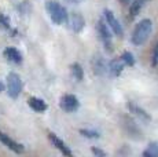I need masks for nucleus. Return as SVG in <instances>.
<instances>
[{
    "instance_id": "20",
    "label": "nucleus",
    "mask_w": 158,
    "mask_h": 157,
    "mask_svg": "<svg viewBox=\"0 0 158 157\" xmlns=\"http://www.w3.org/2000/svg\"><path fill=\"white\" fill-rule=\"evenodd\" d=\"M0 25L4 26V28H8V26H10V21H8V18L6 15H3L2 13H0Z\"/></svg>"
},
{
    "instance_id": "8",
    "label": "nucleus",
    "mask_w": 158,
    "mask_h": 157,
    "mask_svg": "<svg viewBox=\"0 0 158 157\" xmlns=\"http://www.w3.org/2000/svg\"><path fill=\"white\" fill-rule=\"evenodd\" d=\"M84 25H85V21H84V18L80 13H73L69 17V26H70L73 32H81Z\"/></svg>"
},
{
    "instance_id": "11",
    "label": "nucleus",
    "mask_w": 158,
    "mask_h": 157,
    "mask_svg": "<svg viewBox=\"0 0 158 157\" xmlns=\"http://www.w3.org/2000/svg\"><path fill=\"white\" fill-rule=\"evenodd\" d=\"M29 106L32 108L35 112H39V113H41V112H44L45 109H47V105H45V102L43 101V99L40 98H36V96H32V98H29L28 101Z\"/></svg>"
},
{
    "instance_id": "4",
    "label": "nucleus",
    "mask_w": 158,
    "mask_h": 157,
    "mask_svg": "<svg viewBox=\"0 0 158 157\" xmlns=\"http://www.w3.org/2000/svg\"><path fill=\"white\" fill-rule=\"evenodd\" d=\"M105 21H106V23L109 25V28L113 31L117 36H123V26H121V23H120V21L115 18V15L113 13H111L110 10H106L105 11Z\"/></svg>"
},
{
    "instance_id": "9",
    "label": "nucleus",
    "mask_w": 158,
    "mask_h": 157,
    "mask_svg": "<svg viewBox=\"0 0 158 157\" xmlns=\"http://www.w3.org/2000/svg\"><path fill=\"white\" fill-rule=\"evenodd\" d=\"M48 138H50V141L52 142L54 146H55L58 150H60V152H62V155H65V156H70L72 155V152L69 150V147L65 145V142H63L62 139H59L55 134H52V132H51V134L48 135Z\"/></svg>"
},
{
    "instance_id": "12",
    "label": "nucleus",
    "mask_w": 158,
    "mask_h": 157,
    "mask_svg": "<svg viewBox=\"0 0 158 157\" xmlns=\"http://www.w3.org/2000/svg\"><path fill=\"white\" fill-rule=\"evenodd\" d=\"M124 65L125 63L123 62V59L121 58H118V59H113V61L110 62V65L107 66V70L110 72L113 76H118V74L123 72V69H124Z\"/></svg>"
},
{
    "instance_id": "10",
    "label": "nucleus",
    "mask_w": 158,
    "mask_h": 157,
    "mask_svg": "<svg viewBox=\"0 0 158 157\" xmlns=\"http://www.w3.org/2000/svg\"><path fill=\"white\" fill-rule=\"evenodd\" d=\"M4 55L6 58L8 59L10 62H14V63H21L22 62V55L21 53L14 47H8L4 50Z\"/></svg>"
},
{
    "instance_id": "19",
    "label": "nucleus",
    "mask_w": 158,
    "mask_h": 157,
    "mask_svg": "<svg viewBox=\"0 0 158 157\" xmlns=\"http://www.w3.org/2000/svg\"><path fill=\"white\" fill-rule=\"evenodd\" d=\"M80 132L87 138H98L99 137V132L92 131V129H81Z\"/></svg>"
},
{
    "instance_id": "22",
    "label": "nucleus",
    "mask_w": 158,
    "mask_h": 157,
    "mask_svg": "<svg viewBox=\"0 0 158 157\" xmlns=\"http://www.w3.org/2000/svg\"><path fill=\"white\" fill-rule=\"evenodd\" d=\"M92 152L95 153V155H99V156H105V153L101 152V150H98V149H92Z\"/></svg>"
},
{
    "instance_id": "16",
    "label": "nucleus",
    "mask_w": 158,
    "mask_h": 157,
    "mask_svg": "<svg viewBox=\"0 0 158 157\" xmlns=\"http://www.w3.org/2000/svg\"><path fill=\"white\" fill-rule=\"evenodd\" d=\"M72 74H73V77L76 78V80H83V76H84V70H83V68H81L78 63H73L72 65Z\"/></svg>"
},
{
    "instance_id": "21",
    "label": "nucleus",
    "mask_w": 158,
    "mask_h": 157,
    "mask_svg": "<svg viewBox=\"0 0 158 157\" xmlns=\"http://www.w3.org/2000/svg\"><path fill=\"white\" fill-rule=\"evenodd\" d=\"M153 65L154 66L158 65V43H157V46L154 47V51H153Z\"/></svg>"
},
{
    "instance_id": "18",
    "label": "nucleus",
    "mask_w": 158,
    "mask_h": 157,
    "mask_svg": "<svg viewBox=\"0 0 158 157\" xmlns=\"http://www.w3.org/2000/svg\"><path fill=\"white\" fill-rule=\"evenodd\" d=\"M121 59H123V62L125 63V65H129V66H132L133 63H135L133 55L131 53H124L123 55H121Z\"/></svg>"
},
{
    "instance_id": "23",
    "label": "nucleus",
    "mask_w": 158,
    "mask_h": 157,
    "mask_svg": "<svg viewBox=\"0 0 158 157\" xmlns=\"http://www.w3.org/2000/svg\"><path fill=\"white\" fill-rule=\"evenodd\" d=\"M68 2H70V3H78L80 0H68Z\"/></svg>"
},
{
    "instance_id": "7",
    "label": "nucleus",
    "mask_w": 158,
    "mask_h": 157,
    "mask_svg": "<svg viewBox=\"0 0 158 157\" xmlns=\"http://www.w3.org/2000/svg\"><path fill=\"white\" fill-rule=\"evenodd\" d=\"M98 31H99V35H101V39L103 40L106 47L110 48L111 47V36H110V28L109 25L106 23V21L101 19L98 23Z\"/></svg>"
},
{
    "instance_id": "2",
    "label": "nucleus",
    "mask_w": 158,
    "mask_h": 157,
    "mask_svg": "<svg viewBox=\"0 0 158 157\" xmlns=\"http://www.w3.org/2000/svg\"><path fill=\"white\" fill-rule=\"evenodd\" d=\"M151 31H153V22H151L150 19H142L140 22L136 25V28L133 29L132 43L135 44V46H142L148 39Z\"/></svg>"
},
{
    "instance_id": "24",
    "label": "nucleus",
    "mask_w": 158,
    "mask_h": 157,
    "mask_svg": "<svg viewBox=\"0 0 158 157\" xmlns=\"http://www.w3.org/2000/svg\"><path fill=\"white\" fill-rule=\"evenodd\" d=\"M3 88H4V87H3V84H2V83H0V92H2V91H3Z\"/></svg>"
},
{
    "instance_id": "6",
    "label": "nucleus",
    "mask_w": 158,
    "mask_h": 157,
    "mask_svg": "<svg viewBox=\"0 0 158 157\" xmlns=\"http://www.w3.org/2000/svg\"><path fill=\"white\" fill-rule=\"evenodd\" d=\"M0 142H2L4 146H7L10 150H13L15 153H22L23 152V146L18 142H15L14 139H11L8 135H6L4 132L0 131Z\"/></svg>"
},
{
    "instance_id": "3",
    "label": "nucleus",
    "mask_w": 158,
    "mask_h": 157,
    "mask_svg": "<svg viewBox=\"0 0 158 157\" xmlns=\"http://www.w3.org/2000/svg\"><path fill=\"white\" fill-rule=\"evenodd\" d=\"M22 91V80L19 74L11 72L7 76V92L11 98H18Z\"/></svg>"
},
{
    "instance_id": "13",
    "label": "nucleus",
    "mask_w": 158,
    "mask_h": 157,
    "mask_svg": "<svg viewBox=\"0 0 158 157\" xmlns=\"http://www.w3.org/2000/svg\"><path fill=\"white\" fill-rule=\"evenodd\" d=\"M148 0H133L132 3H131V7H129V14L131 17H136L139 13L142 11V8L146 6V3H147Z\"/></svg>"
},
{
    "instance_id": "1",
    "label": "nucleus",
    "mask_w": 158,
    "mask_h": 157,
    "mask_svg": "<svg viewBox=\"0 0 158 157\" xmlns=\"http://www.w3.org/2000/svg\"><path fill=\"white\" fill-rule=\"evenodd\" d=\"M45 10H47L50 18L52 19V22L56 25H62L68 21V11L56 0H48L45 3Z\"/></svg>"
},
{
    "instance_id": "17",
    "label": "nucleus",
    "mask_w": 158,
    "mask_h": 157,
    "mask_svg": "<svg viewBox=\"0 0 158 157\" xmlns=\"http://www.w3.org/2000/svg\"><path fill=\"white\" fill-rule=\"evenodd\" d=\"M144 157H158V145H150L147 149L143 152Z\"/></svg>"
},
{
    "instance_id": "15",
    "label": "nucleus",
    "mask_w": 158,
    "mask_h": 157,
    "mask_svg": "<svg viewBox=\"0 0 158 157\" xmlns=\"http://www.w3.org/2000/svg\"><path fill=\"white\" fill-rule=\"evenodd\" d=\"M106 70H107V66H106V63L103 62V59L101 58V57H98V58L94 59V72H95L96 74L102 76V74L106 73Z\"/></svg>"
},
{
    "instance_id": "14",
    "label": "nucleus",
    "mask_w": 158,
    "mask_h": 157,
    "mask_svg": "<svg viewBox=\"0 0 158 157\" xmlns=\"http://www.w3.org/2000/svg\"><path fill=\"white\" fill-rule=\"evenodd\" d=\"M128 108L131 109V112H132V113H135L136 116L139 117V119L144 120V121H148V120H150V116L146 113V110H143L142 108H139L138 105H135V104H132V102H131V104L128 105Z\"/></svg>"
},
{
    "instance_id": "5",
    "label": "nucleus",
    "mask_w": 158,
    "mask_h": 157,
    "mask_svg": "<svg viewBox=\"0 0 158 157\" xmlns=\"http://www.w3.org/2000/svg\"><path fill=\"white\" fill-rule=\"evenodd\" d=\"M59 105H60V108H62L63 110H66V112H74V110L78 109V105H80V102H78L77 96L68 94V95H63L62 98H60V104Z\"/></svg>"
}]
</instances>
